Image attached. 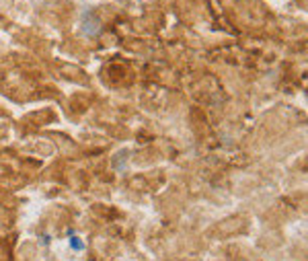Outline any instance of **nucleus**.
Wrapping results in <instances>:
<instances>
[{"instance_id": "f257e3e1", "label": "nucleus", "mask_w": 308, "mask_h": 261, "mask_svg": "<svg viewBox=\"0 0 308 261\" xmlns=\"http://www.w3.org/2000/svg\"><path fill=\"white\" fill-rule=\"evenodd\" d=\"M70 243H72V249H74V251H83V241L76 237L74 232H70Z\"/></svg>"}]
</instances>
